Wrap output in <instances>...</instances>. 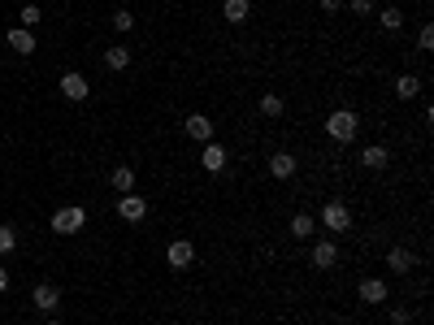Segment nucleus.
<instances>
[{
    "label": "nucleus",
    "mask_w": 434,
    "mask_h": 325,
    "mask_svg": "<svg viewBox=\"0 0 434 325\" xmlns=\"http://www.w3.org/2000/svg\"><path fill=\"white\" fill-rule=\"evenodd\" d=\"M378 26L387 30V35H395V30L404 26V13H399V9H382V13H378Z\"/></svg>",
    "instance_id": "nucleus-19"
},
{
    "label": "nucleus",
    "mask_w": 434,
    "mask_h": 325,
    "mask_svg": "<svg viewBox=\"0 0 434 325\" xmlns=\"http://www.w3.org/2000/svg\"><path fill=\"white\" fill-rule=\"evenodd\" d=\"M9 290V269H0V295Z\"/></svg>",
    "instance_id": "nucleus-30"
},
{
    "label": "nucleus",
    "mask_w": 434,
    "mask_h": 325,
    "mask_svg": "<svg viewBox=\"0 0 434 325\" xmlns=\"http://www.w3.org/2000/svg\"><path fill=\"white\" fill-rule=\"evenodd\" d=\"M296 174V156L291 152H274L269 156V178H291Z\"/></svg>",
    "instance_id": "nucleus-14"
},
{
    "label": "nucleus",
    "mask_w": 434,
    "mask_h": 325,
    "mask_svg": "<svg viewBox=\"0 0 434 325\" xmlns=\"http://www.w3.org/2000/svg\"><path fill=\"white\" fill-rule=\"evenodd\" d=\"M317 5L326 9V13H334V9H339V0H317Z\"/></svg>",
    "instance_id": "nucleus-29"
},
{
    "label": "nucleus",
    "mask_w": 434,
    "mask_h": 325,
    "mask_svg": "<svg viewBox=\"0 0 434 325\" xmlns=\"http://www.w3.org/2000/svg\"><path fill=\"white\" fill-rule=\"evenodd\" d=\"M13 248H18V230H13V225H0V256H9Z\"/></svg>",
    "instance_id": "nucleus-22"
},
{
    "label": "nucleus",
    "mask_w": 434,
    "mask_h": 325,
    "mask_svg": "<svg viewBox=\"0 0 434 325\" xmlns=\"http://www.w3.org/2000/svg\"><path fill=\"white\" fill-rule=\"evenodd\" d=\"M334 265H339V243L334 239L313 243V269H334Z\"/></svg>",
    "instance_id": "nucleus-8"
},
{
    "label": "nucleus",
    "mask_w": 434,
    "mask_h": 325,
    "mask_svg": "<svg viewBox=\"0 0 434 325\" xmlns=\"http://www.w3.org/2000/svg\"><path fill=\"white\" fill-rule=\"evenodd\" d=\"M408 317H413L408 308H391V325H408Z\"/></svg>",
    "instance_id": "nucleus-27"
},
{
    "label": "nucleus",
    "mask_w": 434,
    "mask_h": 325,
    "mask_svg": "<svg viewBox=\"0 0 434 325\" xmlns=\"http://www.w3.org/2000/svg\"><path fill=\"white\" fill-rule=\"evenodd\" d=\"M39 18H44V13H39V5H22V26H26V30L35 26Z\"/></svg>",
    "instance_id": "nucleus-25"
},
{
    "label": "nucleus",
    "mask_w": 434,
    "mask_h": 325,
    "mask_svg": "<svg viewBox=\"0 0 434 325\" xmlns=\"http://www.w3.org/2000/svg\"><path fill=\"white\" fill-rule=\"evenodd\" d=\"M361 299L365 304H387V282L382 278H365L361 282Z\"/></svg>",
    "instance_id": "nucleus-15"
},
{
    "label": "nucleus",
    "mask_w": 434,
    "mask_h": 325,
    "mask_svg": "<svg viewBox=\"0 0 434 325\" xmlns=\"http://www.w3.org/2000/svg\"><path fill=\"white\" fill-rule=\"evenodd\" d=\"M321 225H326L330 234H347V225H352V208L343 200H330L326 208H321Z\"/></svg>",
    "instance_id": "nucleus-3"
},
{
    "label": "nucleus",
    "mask_w": 434,
    "mask_h": 325,
    "mask_svg": "<svg viewBox=\"0 0 434 325\" xmlns=\"http://www.w3.org/2000/svg\"><path fill=\"white\" fill-rule=\"evenodd\" d=\"M105 65H109L114 74H122L126 65H131V53H126V48H109V53H105Z\"/></svg>",
    "instance_id": "nucleus-20"
},
{
    "label": "nucleus",
    "mask_w": 434,
    "mask_h": 325,
    "mask_svg": "<svg viewBox=\"0 0 434 325\" xmlns=\"http://www.w3.org/2000/svg\"><path fill=\"white\" fill-rule=\"evenodd\" d=\"M109 183H114L122 195L135 191V165H114V174H109Z\"/></svg>",
    "instance_id": "nucleus-16"
},
{
    "label": "nucleus",
    "mask_w": 434,
    "mask_h": 325,
    "mask_svg": "<svg viewBox=\"0 0 434 325\" xmlns=\"http://www.w3.org/2000/svg\"><path fill=\"white\" fill-rule=\"evenodd\" d=\"M417 48H422V53H430V48H434V26H422V30H417Z\"/></svg>",
    "instance_id": "nucleus-26"
},
{
    "label": "nucleus",
    "mask_w": 434,
    "mask_h": 325,
    "mask_svg": "<svg viewBox=\"0 0 434 325\" xmlns=\"http://www.w3.org/2000/svg\"><path fill=\"white\" fill-rule=\"evenodd\" d=\"M221 13H226V22H248V13H252V0H226V5H221Z\"/></svg>",
    "instance_id": "nucleus-17"
},
{
    "label": "nucleus",
    "mask_w": 434,
    "mask_h": 325,
    "mask_svg": "<svg viewBox=\"0 0 434 325\" xmlns=\"http://www.w3.org/2000/svg\"><path fill=\"white\" fill-rule=\"evenodd\" d=\"M61 95H66L70 104L87 100V95H91V91H87V78H83V74H74V70H70V74H61Z\"/></svg>",
    "instance_id": "nucleus-9"
},
{
    "label": "nucleus",
    "mask_w": 434,
    "mask_h": 325,
    "mask_svg": "<svg viewBox=\"0 0 434 325\" xmlns=\"http://www.w3.org/2000/svg\"><path fill=\"white\" fill-rule=\"evenodd\" d=\"M395 95H399V100H413V95H422V83H417L413 74H399L395 78Z\"/></svg>",
    "instance_id": "nucleus-18"
},
{
    "label": "nucleus",
    "mask_w": 434,
    "mask_h": 325,
    "mask_svg": "<svg viewBox=\"0 0 434 325\" xmlns=\"http://www.w3.org/2000/svg\"><path fill=\"white\" fill-rule=\"evenodd\" d=\"M114 30H122V35H126V30H135V13L131 9H118L114 13Z\"/></svg>",
    "instance_id": "nucleus-24"
},
{
    "label": "nucleus",
    "mask_w": 434,
    "mask_h": 325,
    "mask_svg": "<svg viewBox=\"0 0 434 325\" xmlns=\"http://www.w3.org/2000/svg\"><path fill=\"white\" fill-rule=\"evenodd\" d=\"M118 217L122 221H143V217H148V200L135 195V191H126L122 200H118Z\"/></svg>",
    "instance_id": "nucleus-4"
},
{
    "label": "nucleus",
    "mask_w": 434,
    "mask_h": 325,
    "mask_svg": "<svg viewBox=\"0 0 434 325\" xmlns=\"http://www.w3.org/2000/svg\"><path fill=\"white\" fill-rule=\"evenodd\" d=\"M9 48H13V53H22V57H30V53H35V35H30L26 26H13L9 30Z\"/></svg>",
    "instance_id": "nucleus-12"
},
{
    "label": "nucleus",
    "mask_w": 434,
    "mask_h": 325,
    "mask_svg": "<svg viewBox=\"0 0 434 325\" xmlns=\"http://www.w3.org/2000/svg\"><path fill=\"white\" fill-rule=\"evenodd\" d=\"M183 135L196 139V143H213V122H208L204 113H191V118L183 122Z\"/></svg>",
    "instance_id": "nucleus-6"
},
{
    "label": "nucleus",
    "mask_w": 434,
    "mask_h": 325,
    "mask_svg": "<svg viewBox=\"0 0 434 325\" xmlns=\"http://www.w3.org/2000/svg\"><path fill=\"white\" fill-rule=\"evenodd\" d=\"M30 304H35L39 313H57V308H61V290L53 282H39L35 290H30Z\"/></svg>",
    "instance_id": "nucleus-7"
},
{
    "label": "nucleus",
    "mask_w": 434,
    "mask_h": 325,
    "mask_svg": "<svg viewBox=\"0 0 434 325\" xmlns=\"http://www.w3.org/2000/svg\"><path fill=\"white\" fill-rule=\"evenodd\" d=\"M48 325H61V321H48Z\"/></svg>",
    "instance_id": "nucleus-31"
},
{
    "label": "nucleus",
    "mask_w": 434,
    "mask_h": 325,
    "mask_svg": "<svg viewBox=\"0 0 434 325\" xmlns=\"http://www.w3.org/2000/svg\"><path fill=\"white\" fill-rule=\"evenodd\" d=\"M313 230H317V221H313L309 213H296V217H291V234H296V239H309Z\"/></svg>",
    "instance_id": "nucleus-21"
},
{
    "label": "nucleus",
    "mask_w": 434,
    "mask_h": 325,
    "mask_svg": "<svg viewBox=\"0 0 434 325\" xmlns=\"http://www.w3.org/2000/svg\"><path fill=\"white\" fill-rule=\"evenodd\" d=\"M413 265H417V256H413L408 248H391V252H387V269H391V273H408Z\"/></svg>",
    "instance_id": "nucleus-13"
},
{
    "label": "nucleus",
    "mask_w": 434,
    "mask_h": 325,
    "mask_svg": "<svg viewBox=\"0 0 434 325\" xmlns=\"http://www.w3.org/2000/svg\"><path fill=\"white\" fill-rule=\"evenodd\" d=\"M356 130H361V122H356V113H352V109H334L326 118V135L334 143H352V139H356Z\"/></svg>",
    "instance_id": "nucleus-1"
},
{
    "label": "nucleus",
    "mask_w": 434,
    "mask_h": 325,
    "mask_svg": "<svg viewBox=\"0 0 434 325\" xmlns=\"http://www.w3.org/2000/svg\"><path fill=\"white\" fill-rule=\"evenodd\" d=\"M200 165H204V174H221L226 169V148H221V143H204Z\"/></svg>",
    "instance_id": "nucleus-10"
},
{
    "label": "nucleus",
    "mask_w": 434,
    "mask_h": 325,
    "mask_svg": "<svg viewBox=\"0 0 434 325\" xmlns=\"http://www.w3.org/2000/svg\"><path fill=\"white\" fill-rule=\"evenodd\" d=\"M282 109H287V104H282V95H261V113H265V118H278Z\"/></svg>",
    "instance_id": "nucleus-23"
},
{
    "label": "nucleus",
    "mask_w": 434,
    "mask_h": 325,
    "mask_svg": "<svg viewBox=\"0 0 434 325\" xmlns=\"http://www.w3.org/2000/svg\"><path fill=\"white\" fill-rule=\"evenodd\" d=\"M83 225H87V213L78 204H66V208H57V213H53V230L57 234H78Z\"/></svg>",
    "instance_id": "nucleus-2"
},
{
    "label": "nucleus",
    "mask_w": 434,
    "mask_h": 325,
    "mask_svg": "<svg viewBox=\"0 0 434 325\" xmlns=\"http://www.w3.org/2000/svg\"><path fill=\"white\" fill-rule=\"evenodd\" d=\"M361 165L378 174V169H387V165H391V152H387V148H382V143H369V148L361 152Z\"/></svg>",
    "instance_id": "nucleus-11"
},
{
    "label": "nucleus",
    "mask_w": 434,
    "mask_h": 325,
    "mask_svg": "<svg viewBox=\"0 0 434 325\" xmlns=\"http://www.w3.org/2000/svg\"><path fill=\"white\" fill-rule=\"evenodd\" d=\"M191 260H196V243H187V239H174L170 248H165V265H170V269H187Z\"/></svg>",
    "instance_id": "nucleus-5"
},
{
    "label": "nucleus",
    "mask_w": 434,
    "mask_h": 325,
    "mask_svg": "<svg viewBox=\"0 0 434 325\" xmlns=\"http://www.w3.org/2000/svg\"><path fill=\"white\" fill-rule=\"evenodd\" d=\"M352 9L356 13H374V0H352Z\"/></svg>",
    "instance_id": "nucleus-28"
}]
</instances>
